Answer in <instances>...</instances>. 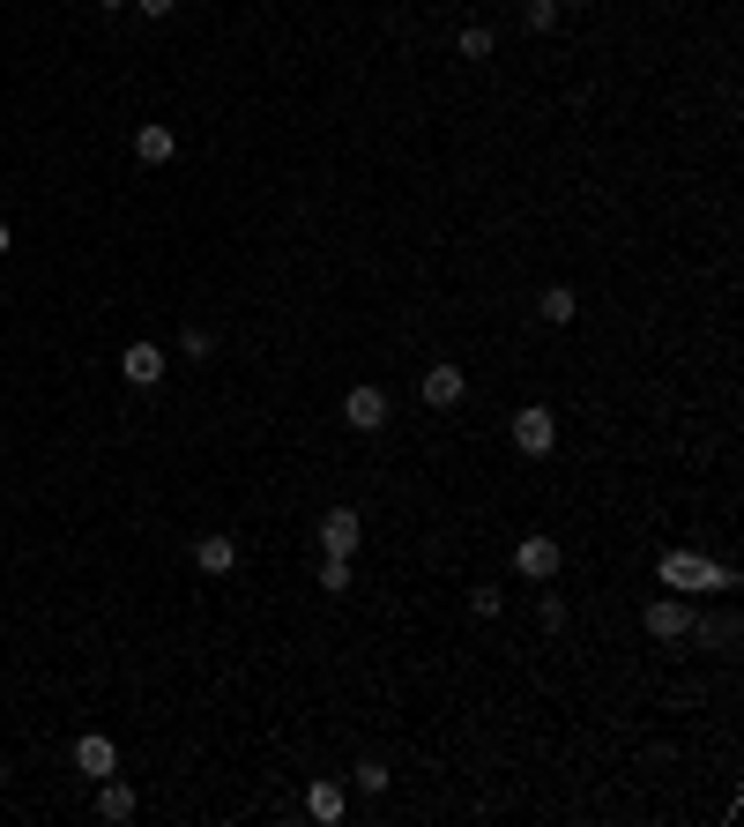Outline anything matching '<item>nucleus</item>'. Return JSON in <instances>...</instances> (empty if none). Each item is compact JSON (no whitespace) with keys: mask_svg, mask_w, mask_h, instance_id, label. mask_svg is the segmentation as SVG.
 <instances>
[{"mask_svg":"<svg viewBox=\"0 0 744 827\" xmlns=\"http://www.w3.org/2000/svg\"><path fill=\"white\" fill-rule=\"evenodd\" d=\"M663 581L677 597H722V589H737V567H722L707 551H663Z\"/></svg>","mask_w":744,"mask_h":827,"instance_id":"f257e3e1","label":"nucleus"},{"mask_svg":"<svg viewBox=\"0 0 744 827\" xmlns=\"http://www.w3.org/2000/svg\"><path fill=\"white\" fill-rule=\"evenodd\" d=\"M514 448L529 455V462H544V455L559 448V418H551L544 402H529V410H521V418H514Z\"/></svg>","mask_w":744,"mask_h":827,"instance_id":"f03ea898","label":"nucleus"},{"mask_svg":"<svg viewBox=\"0 0 744 827\" xmlns=\"http://www.w3.org/2000/svg\"><path fill=\"white\" fill-rule=\"evenodd\" d=\"M313 537H321V551H328V559H350V551L365 545V522H358V507H328Z\"/></svg>","mask_w":744,"mask_h":827,"instance_id":"7ed1b4c3","label":"nucleus"},{"mask_svg":"<svg viewBox=\"0 0 744 827\" xmlns=\"http://www.w3.org/2000/svg\"><path fill=\"white\" fill-rule=\"evenodd\" d=\"M700 627V611L685 597H677V589H670V597H655L647 604V634H655V641H685V634Z\"/></svg>","mask_w":744,"mask_h":827,"instance_id":"20e7f679","label":"nucleus"},{"mask_svg":"<svg viewBox=\"0 0 744 827\" xmlns=\"http://www.w3.org/2000/svg\"><path fill=\"white\" fill-rule=\"evenodd\" d=\"M343 426H350V432H380V426H388V388L358 380V388L343 396Z\"/></svg>","mask_w":744,"mask_h":827,"instance_id":"39448f33","label":"nucleus"},{"mask_svg":"<svg viewBox=\"0 0 744 827\" xmlns=\"http://www.w3.org/2000/svg\"><path fill=\"white\" fill-rule=\"evenodd\" d=\"M559 559H566L559 537H521V545H514V575L521 581H551V575H559Z\"/></svg>","mask_w":744,"mask_h":827,"instance_id":"423d86ee","label":"nucleus"},{"mask_svg":"<svg viewBox=\"0 0 744 827\" xmlns=\"http://www.w3.org/2000/svg\"><path fill=\"white\" fill-rule=\"evenodd\" d=\"M74 768L90 783H104V776H120V746L104 738V730H90V738H74Z\"/></svg>","mask_w":744,"mask_h":827,"instance_id":"0eeeda50","label":"nucleus"},{"mask_svg":"<svg viewBox=\"0 0 744 827\" xmlns=\"http://www.w3.org/2000/svg\"><path fill=\"white\" fill-rule=\"evenodd\" d=\"M120 373L134 380V388H157V380H164V343H127V351H120Z\"/></svg>","mask_w":744,"mask_h":827,"instance_id":"6e6552de","label":"nucleus"},{"mask_svg":"<svg viewBox=\"0 0 744 827\" xmlns=\"http://www.w3.org/2000/svg\"><path fill=\"white\" fill-rule=\"evenodd\" d=\"M134 157H142V165H172V157H179V134H172L164 120H142V127H134Z\"/></svg>","mask_w":744,"mask_h":827,"instance_id":"1a4fd4ad","label":"nucleus"},{"mask_svg":"<svg viewBox=\"0 0 744 827\" xmlns=\"http://www.w3.org/2000/svg\"><path fill=\"white\" fill-rule=\"evenodd\" d=\"M134 805H142V798H134V783H120V776H104V783H98V820L127 827V820H134Z\"/></svg>","mask_w":744,"mask_h":827,"instance_id":"9d476101","label":"nucleus"},{"mask_svg":"<svg viewBox=\"0 0 744 827\" xmlns=\"http://www.w3.org/2000/svg\"><path fill=\"white\" fill-rule=\"evenodd\" d=\"M462 396H470L462 366H432V373H424V402H432V410H454Z\"/></svg>","mask_w":744,"mask_h":827,"instance_id":"9b49d317","label":"nucleus"},{"mask_svg":"<svg viewBox=\"0 0 744 827\" xmlns=\"http://www.w3.org/2000/svg\"><path fill=\"white\" fill-rule=\"evenodd\" d=\"M194 567L201 575H231L239 567V537H194Z\"/></svg>","mask_w":744,"mask_h":827,"instance_id":"f8f14e48","label":"nucleus"},{"mask_svg":"<svg viewBox=\"0 0 744 827\" xmlns=\"http://www.w3.org/2000/svg\"><path fill=\"white\" fill-rule=\"evenodd\" d=\"M305 813H313V820H321V827H335V820H343V783H313V790H305Z\"/></svg>","mask_w":744,"mask_h":827,"instance_id":"ddd939ff","label":"nucleus"},{"mask_svg":"<svg viewBox=\"0 0 744 827\" xmlns=\"http://www.w3.org/2000/svg\"><path fill=\"white\" fill-rule=\"evenodd\" d=\"M536 313H544V321H551V328H566V321H573V313H581V299H573V283H551L544 299H536Z\"/></svg>","mask_w":744,"mask_h":827,"instance_id":"4468645a","label":"nucleus"},{"mask_svg":"<svg viewBox=\"0 0 744 827\" xmlns=\"http://www.w3.org/2000/svg\"><path fill=\"white\" fill-rule=\"evenodd\" d=\"M350 783H358L365 798H380V790H388V760H380V753H365V760L350 768Z\"/></svg>","mask_w":744,"mask_h":827,"instance_id":"2eb2a0df","label":"nucleus"},{"mask_svg":"<svg viewBox=\"0 0 744 827\" xmlns=\"http://www.w3.org/2000/svg\"><path fill=\"white\" fill-rule=\"evenodd\" d=\"M454 46H462V60H492V30H484V23H470L462 38H454Z\"/></svg>","mask_w":744,"mask_h":827,"instance_id":"dca6fc26","label":"nucleus"},{"mask_svg":"<svg viewBox=\"0 0 744 827\" xmlns=\"http://www.w3.org/2000/svg\"><path fill=\"white\" fill-rule=\"evenodd\" d=\"M321 589L328 597H350V559H321Z\"/></svg>","mask_w":744,"mask_h":827,"instance_id":"f3484780","label":"nucleus"},{"mask_svg":"<svg viewBox=\"0 0 744 827\" xmlns=\"http://www.w3.org/2000/svg\"><path fill=\"white\" fill-rule=\"evenodd\" d=\"M499 604H506L499 589H470V611H476V619H499Z\"/></svg>","mask_w":744,"mask_h":827,"instance_id":"a211bd4d","label":"nucleus"},{"mask_svg":"<svg viewBox=\"0 0 744 827\" xmlns=\"http://www.w3.org/2000/svg\"><path fill=\"white\" fill-rule=\"evenodd\" d=\"M179 351H187V358H209L217 343H209V328H187V336H179Z\"/></svg>","mask_w":744,"mask_h":827,"instance_id":"6ab92c4d","label":"nucleus"},{"mask_svg":"<svg viewBox=\"0 0 744 827\" xmlns=\"http://www.w3.org/2000/svg\"><path fill=\"white\" fill-rule=\"evenodd\" d=\"M559 23V0H529V30H551Z\"/></svg>","mask_w":744,"mask_h":827,"instance_id":"aec40b11","label":"nucleus"},{"mask_svg":"<svg viewBox=\"0 0 744 827\" xmlns=\"http://www.w3.org/2000/svg\"><path fill=\"white\" fill-rule=\"evenodd\" d=\"M127 8H142V16H157V23H164V16H172L179 0H127Z\"/></svg>","mask_w":744,"mask_h":827,"instance_id":"412c9836","label":"nucleus"},{"mask_svg":"<svg viewBox=\"0 0 744 827\" xmlns=\"http://www.w3.org/2000/svg\"><path fill=\"white\" fill-rule=\"evenodd\" d=\"M8 247H16V231H8V225H0V253H8Z\"/></svg>","mask_w":744,"mask_h":827,"instance_id":"4be33fe9","label":"nucleus"},{"mask_svg":"<svg viewBox=\"0 0 744 827\" xmlns=\"http://www.w3.org/2000/svg\"><path fill=\"white\" fill-rule=\"evenodd\" d=\"M104 8H127V0H104Z\"/></svg>","mask_w":744,"mask_h":827,"instance_id":"5701e85b","label":"nucleus"},{"mask_svg":"<svg viewBox=\"0 0 744 827\" xmlns=\"http://www.w3.org/2000/svg\"><path fill=\"white\" fill-rule=\"evenodd\" d=\"M0 783H8V760H0Z\"/></svg>","mask_w":744,"mask_h":827,"instance_id":"b1692460","label":"nucleus"}]
</instances>
